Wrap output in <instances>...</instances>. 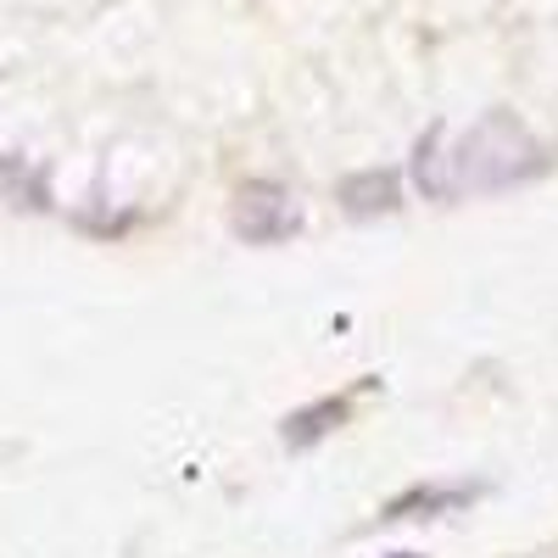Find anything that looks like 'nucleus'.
Segmentation results:
<instances>
[{"instance_id":"1","label":"nucleus","mask_w":558,"mask_h":558,"mask_svg":"<svg viewBox=\"0 0 558 558\" xmlns=\"http://www.w3.org/2000/svg\"><path fill=\"white\" fill-rule=\"evenodd\" d=\"M452 151V191L470 196V191H502L536 168V140L525 134V123L514 112H492L481 118L463 140H447Z\"/></svg>"},{"instance_id":"2","label":"nucleus","mask_w":558,"mask_h":558,"mask_svg":"<svg viewBox=\"0 0 558 558\" xmlns=\"http://www.w3.org/2000/svg\"><path fill=\"white\" fill-rule=\"evenodd\" d=\"M229 218H235V235L246 246H279V241H291L296 229H302V202L286 191V184L252 179V184H241V191H235Z\"/></svg>"},{"instance_id":"3","label":"nucleus","mask_w":558,"mask_h":558,"mask_svg":"<svg viewBox=\"0 0 558 558\" xmlns=\"http://www.w3.org/2000/svg\"><path fill=\"white\" fill-rule=\"evenodd\" d=\"M341 207H347V218H386L402 207V179L391 168H368L341 184Z\"/></svg>"},{"instance_id":"4","label":"nucleus","mask_w":558,"mask_h":558,"mask_svg":"<svg viewBox=\"0 0 558 558\" xmlns=\"http://www.w3.org/2000/svg\"><path fill=\"white\" fill-rule=\"evenodd\" d=\"M481 497V486H413L397 502H386V520H430V514H452V508H470Z\"/></svg>"},{"instance_id":"5","label":"nucleus","mask_w":558,"mask_h":558,"mask_svg":"<svg viewBox=\"0 0 558 558\" xmlns=\"http://www.w3.org/2000/svg\"><path fill=\"white\" fill-rule=\"evenodd\" d=\"M413 184L425 191L430 202H452V151H447V129H430L425 140L413 146Z\"/></svg>"},{"instance_id":"6","label":"nucleus","mask_w":558,"mask_h":558,"mask_svg":"<svg viewBox=\"0 0 558 558\" xmlns=\"http://www.w3.org/2000/svg\"><path fill=\"white\" fill-rule=\"evenodd\" d=\"M347 413H352V402H347V397H324V402H313V408H296V413L286 418V425H279V436H286V447H291V452H302L307 441H324V436H330Z\"/></svg>"},{"instance_id":"7","label":"nucleus","mask_w":558,"mask_h":558,"mask_svg":"<svg viewBox=\"0 0 558 558\" xmlns=\"http://www.w3.org/2000/svg\"><path fill=\"white\" fill-rule=\"evenodd\" d=\"M397 558H413V553H397Z\"/></svg>"}]
</instances>
